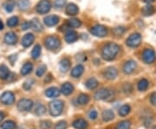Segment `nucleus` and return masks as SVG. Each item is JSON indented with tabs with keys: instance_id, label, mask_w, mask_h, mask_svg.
I'll list each match as a JSON object with an SVG mask.
<instances>
[{
	"instance_id": "nucleus-28",
	"label": "nucleus",
	"mask_w": 156,
	"mask_h": 129,
	"mask_svg": "<svg viewBox=\"0 0 156 129\" xmlns=\"http://www.w3.org/2000/svg\"><path fill=\"white\" fill-rule=\"evenodd\" d=\"M154 12V6L150 5H147L142 8V14L146 17L153 15Z\"/></svg>"
},
{
	"instance_id": "nucleus-31",
	"label": "nucleus",
	"mask_w": 156,
	"mask_h": 129,
	"mask_svg": "<svg viewBox=\"0 0 156 129\" xmlns=\"http://www.w3.org/2000/svg\"><path fill=\"white\" fill-rule=\"evenodd\" d=\"M131 122L129 120H122L117 124L115 129H130Z\"/></svg>"
},
{
	"instance_id": "nucleus-16",
	"label": "nucleus",
	"mask_w": 156,
	"mask_h": 129,
	"mask_svg": "<svg viewBox=\"0 0 156 129\" xmlns=\"http://www.w3.org/2000/svg\"><path fill=\"white\" fill-rule=\"evenodd\" d=\"M79 12V8L76 4L70 3L66 7V14L69 16H76Z\"/></svg>"
},
{
	"instance_id": "nucleus-33",
	"label": "nucleus",
	"mask_w": 156,
	"mask_h": 129,
	"mask_svg": "<svg viewBox=\"0 0 156 129\" xmlns=\"http://www.w3.org/2000/svg\"><path fill=\"white\" fill-rule=\"evenodd\" d=\"M41 46L40 45H36L35 47H34V49L31 51V57L33 58V59H37L40 55H41Z\"/></svg>"
},
{
	"instance_id": "nucleus-51",
	"label": "nucleus",
	"mask_w": 156,
	"mask_h": 129,
	"mask_svg": "<svg viewBox=\"0 0 156 129\" xmlns=\"http://www.w3.org/2000/svg\"><path fill=\"white\" fill-rule=\"evenodd\" d=\"M4 118H5V113L3 112H0V121Z\"/></svg>"
},
{
	"instance_id": "nucleus-39",
	"label": "nucleus",
	"mask_w": 156,
	"mask_h": 129,
	"mask_svg": "<svg viewBox=\"0 0 156 129\" xmlns=\"http://www.w3.org/2000/svg\"><path fill=\"white\" fill-rule=\"evenodd\" d=\"M35 111H36V112H35L36 113V114L40 116V115L44 114L45 111H46V108H45L44 106H43V105L40 104V105H38L37 107H36V110H35Z\"/></svg>"
},
{
	"instance_id": "nucleus-27",
	"label": "nucleus",
	"mask_w": 156,
	"mask_h": 129,
	"mask_svg": "<svg viewBox=\"0 0 156 129\" xmlns=\"http://www.w3.org/2000/svg\"><path fill=\"white\" fill-rule=\"evenodd\" d=\"M33 69V65L30 62H26L21 69V74L23 75H27L30 73Z\"/></svg>"
},
{
	"instance_id": "nucleus-48",
	"label": "nucleus",
	"mask_w": 156,
	"mask_h": 129,
	"mask_svg": "<svg viewBox=\"0 0 156 129\" xmlns=\"http://www.w3.org/2000/svg\"><path fill=\"white\" fill-rule=\"evenodd\" d=\"M150 102L152 105H154V107H156V93H153L151 95Z\"/></svg>"
},
{
	"instance_id": "nucleus-18",
	"label": "nucleus",
	"mask_w": 156,
	"mask_h": 129,
	"mask_svg": "<svg viewBox=\"0 0 156 129\" xmlns=\"http://www.w3.org/2000/svg\"><path fill=\"white\" fill-rule=\"evenodd\" d=\"M78 38V35L76 31L74 30H69L65 34V40L69 44H72L74 42H76Z\"/></svg>"
},
{
	"instance_id": "nucleus-40",
	"label": "nucleus",
	"mask_w": 156,
	"mask_h": 129,
	"mask_svg": "<svg viewBox=\"0 0 156 129\" xmlns=\"http://www.w3.org/2000/svg\"><path fill=\"white\" fill-rule=\"evenodd\" d=\"M45 70H46V66H45V65H41V66L37 69L36 75H37L38 77H41V76L44 74Z\"/></svg>"
},
{
	"instance_id": "nucleus-46",
	"label": "nucleus",
	"mask_w": 156,
	"mask_h": 129,
	"mask_svg": "<svg viewBox=\"0 0 156 129\" xmlns=\"http://www.w3.org/2000/svg\"><path fill=\"white\" fill-rule=\"evenodd\" d=\"M66 1L67 0H56L54 5H55L56 8H62V7H63V6L65 5Z\"/></svg>"
},
{
	"instance_id": "nucleus-49",
	"label": "nucleus",
	"mask_w": 156,
	"mask_h": 129,
	"mask_svg": "<svg viewBox=\"0 0 156 129\" xmlns=\"http://www.w3.org/2000/svg\"><path fill=\"white\" fill-rule=\"evenodd\" d=\"M21 28H22L23 30H26L29 28H30V22H24L22 24Z\"/></svg>"
},
{
	"instance_id": "nucleus-10",
	"label": "nucleus",
	"mask_w": 156,
	"mask_h": 129,
	"mask_svg": "<svg viewBox=\"0 0 156 129\" xmlns=\"http://www.w3.org/2000/svg\"><path fill=\"white\" fill-rule=\"evenodd\" d=\"M118 71L116 68L115 67H108L103 71V76L108 80H115L116 78Z\"/></svg>"
},
{
	"instance_id": "nucleus-44",
	"label": "nucleus",
	"mask_w": 156,
	"mask_h": 129,
	"mask_svg": "<svg viewBox=\"0 0 156 129\" xmlns=\"http://www.w3.org/2000/svg\"><path fill=\"white\" fill-rule=\"evenodd\" d=\"M122 90L124 91V93H127V94H129V93H131L132 92V86L131 84H129V83H125V84L123 85V88Z\"/></svg>"
},
{
	"instance_id": "nucleus-9",
	"label": "nucleus",
	"mask_w": 156,
	"mask_h": 129,
	"mask_svg": "<svg viewBox=\"0 0 156 129\" xmlns=\"http://www.w3.org/2000/svg\"><path fill=\"white\" fill-rule=\"evenodd\" d=\"M0 101L2 103H4L5 105H11L12 103H14V101H15L14 94L11 91H6L0 96Z\"/></svg>"
},
{
	"instance_id": "nucleus-15",
	"label": "nucleus",
	"mask_w": 156,
	"mask_h": 129,
	"mask_svg": "<svg viewBox=\"0 0 156 129\" xmlns=\"http://www.w3.org/2000/svg\"><path fill=\"white\" fill-rule=\"evenodd\" d=\"M17 41V37L14 32H8L5 36V42L6 44L14 45Z\"/></svg>"
},
{
	"instance_id": "nucleus-11",
	"label": "nucleus",
	"mask_w": 156,
	"mask_h": 129,
	"mask_svg": "<svg viewBox=\"0 0 156 129\" xmlns=\"http://www.w3.org/2000/svg\"><path fill=\"white\" fill-rule=\"evenodd\" d=\"M111 96L110 90L107 89H101L96 91L95 94V100H108Z\"/></svg>"
},
{
	"instance_id": "nucleus-43",
	"label": "nucleus",
	"mask_w": 156,
	"mask_h": 129,
	"mask_svg": "<svg viewBox=\"0 0 156 129\" xmlns=\"http://www.w3.org/2000/svg\"><path fill=\"white\" fill-rule=\"evenodd\" d=\"M67 128V123L64 120H61L56 124L55 129H66Z\"/></svg>"
},
{
	"instance_id": "nucleus-7",
	"label": "nucleus",
	"mask_w": 156,
	"mask_h": 129,
	"mask_svg": "<svg viewBox=\"0 0 156 129\" xmlns=\"http://www.w3.org/2000/svg\"><path fill=\"white\" fill-rule=\"evenodd\" d=\"M142 59L145 63L151 64L156 60V54L152 49H146L142 53Z\"/></svg>"
},
{
	"instance_id": "nucleus-12",
	"label": "nucleus",
	"mask_w": 156,
	"mask_h": 129,
	"mask_svg": "<svg viewBox=\"0 0 156 129\" xmlns=\"http://www.w3.org/2000/svg\"><path fill=\"white\" fill-rule=\"evenodd\" d=\"M137 68V63L133 60H129L128 62H125L124 66H123V72L127 75L132 74Z\"/></svg>"
},
{
	"instance_id": "nucleus-47",
	"label": "nucleus",
	"mask_w": 156,
	"mask_h": 129,
	"mask_svg": "<svg viewBox=\"0 0 156 129\" xmlns=\"http://www.w3.org/2000/svg\"><path fill=\"white\" fill-rule=\"evenodd\" d=\"M89 116L91 120H95V119L97 118V112L93 109V110H91V111L89 112Z\"/></svg>"
},
{
	"instance_id": "nucleus-21",
	"label": "nucleus",
	"mask_w": 156,
	"mask_h": 129,
	"mask_svg": "<svg viewBox=\"0 0 156 129\" xmlns=\"http://www.w3.org/2000/svg\"><path fill=\"white\" fill-rule=\"evenodd\" d=\"M74 90V87L71 83L69 82H65L64 84L62 85L61 92L64 95V96H69L70 95Z\"/></svg>"
},
{
	"instance_id": "nucleus-3",
	"label": "nucleus",
	"mask_w": 156,
	"mask_h": 129,
	"mask_svg": "<svg viewBox=\"0 0 156 129\" xmlns=\"http://www.w3.org/2000/svg\"><path fill=\"white\" fill-rule=\"evenodd\" d=\"M45 46L48 50L50 51H54V50H56L60 47V40L58 39L56 37H53V36H50V37H46V39L44 41Z\"/></svg>"
},
{
	"instance_id": "nucleus-19",
	"label": "nucleus",
	"mask_w": 156,
	"mask_h": 129,
	"mask_svg": "<svg viewBox=\"0 0 156 129\" xmlns=\"http://www.w3.org/2000/svg\"><path fill=\"white\" fill-rule=\"evenodd\" d=\"M83 66L81 65V64H78L71 70V76H73L74 78H78V77H80L83 74Z\"/></svg>"
},
{
	"instance_id": "nucleus-50",
	"label": "nucleus",
	"mask_w": 156,
	"mask_h": 129,
	"mask_svg": "<svg viewBox=\"0 0 156 129\" xmlns=\"http://www.w3.org/2000/svg\"><path fill=\"white\" fill-rule=\"evenodd\" d=\"M144 2H145L146 4H147V5H149V4H152V3H154L155 0H143Z\"/></svg>"
},
{
	"instance_id": "nucleus-20",
	"label": "nucleus",
	"mask_w": 156,
	"mask_h": 129,
	"mask_svg": "<svg viewBox=\"0 0 156 129\" xmlns=\"http://www.w3.org/2000/svg\"><path fill=\"white\" fill-rule=\"evenodd\" d=\"M59 68H60V71L62 73H66L68 70L70 68V62L69 60L67 58H64L61 60V62L59 63Z\"/></svg>"
},
{
	"instance_id": "nucleus-38",
	"label": "nucleus",
	"mask_w": 156,
	"mask_h": 129,
	"mask_svg": "<svg viewBox=\"0 0 156 129\" xmlns=\"http://www.w3.org/2000/svg\"><path fill=\"white\" fill-rule=\"evenodd\" d=\"M18 24V17H11L7 20V25L9 27H15Z\"/></svg>"
},
{
	"instance_id": "nucleus-5",
	"label": "nucleus",
	"mask_w": 156,
	"mask_h": 129,
	"mask_svg": "<svg viewBox=\"0 0 156 129\" xmlns=\"http://www.w3.org/2000/svg\"><path fill=\"white\" fill-rule=\"evenodd\" d=\"M51 4L49 0H40L36 6V11L39 14H46L50 11Z\"/></svg>"
},
{
	"instance_id": "nucleus-2",
	"label": "nucleus",
	"mask_w": 156,
	"mask_h": 129,
	"mask_svg": "<svg viewBox=\"0 0 156 129\" xmlns=\"http://www.w3.org/2000/svg\"><path fill=\"white\" fill-rule=\"evenodd\" d=\"M63 101L55 100L50 103V113L52 116H59L63 109Z\"/></svg>"
},
{
	"instance_id": "nucleus-30",
	"label": "nucleus",
	"mask_w": 156,
	"mask_h": 129,
	"mask_svg": "<svg viewBox=\"0 0 156 129\" xmlns=\"http://www.w3.org/2000/svg\"><path fill=\"white\" fill-rule=\"evenodd\" d=\"M15 5H16V3H15L14 0H8V1H6L5 3L4 7H5V11L7 12H11L14 10Z\"/></svg>"
},
{
	"instance_id": "nucleus-6",
	"label": "nucleus",
	"mask_w": 156,
	"mask_h": 129,
	"mask_svg": "<svg viewBox=\"0 0 156 129\" xmlns=\"http://www.w3.org/2000/svg\"><path fill=\"white\" fill-rule=\"evenodd\" d=\"M90 33L95 37H104L108 35V30H107L105 26L97 24V25H95L94 27L91 28Z\"/></svg>"
},
{
	"instance_id": "nucleus-4",
	"label": "nucleus",
	"mask_w": 156,
	"mask_h": 129,
	"mask_svg": "<svg viewBox=\"0 0 156 129\" xmlns=\"http://www.w3.org/2000/svg\"><path fill=\"white\" fill-rule=\"evenodd\" d=\"M141 43V36L139 33L131 34L126 40V44L130 48L138 47Z\"/></svg>"
},
{
	"instance_id": "nucleus-8",
	"label": "nucleus",
	"mask_w": 156,
	"mask_h": 129,
	"mask_svg": "<svg viewBox=\"0 0 156 129\" xmlns=\"http://www.w3.org/2000/svg\"><path fill=\"white\" fill-rule=\"evenodd\" d=\"M33 107V102L30 99H22L17 102V108L19 111H30Z\"/></svg>"
},
{
	"instance_id": "nucleus-41",
	"label": "nucleus",
	"mask_w": 156,
	"mask_h": 129,
	"mask_svg": "<svg viewBox=\"0 0 156 129\" xmlns=\"http://www.w3.org/2000/svg\"><path fill=\"white\" fill-rule=\"evenodd\" d=\"M113 32L115 36H122L125 32V28L124 27H116L113 30Z\"/></svg>"
},
{
	"instance_id": "nucleus-17",
	"label": "nucleus",
	"mask_w": 156,
	"mask_h": 129,
	"mask_svg": "<svg viewBox=\"0 0 156 129\" xmlns=\"http://www.w3.org/2000/svg\"><path fill=\"white\" fill-rule=\"evenodd\" d=\"M60 93H61V90H59L57 88L52 87L45 91V96L49 98H56L57 96H59Z\"/></svg>"
},
{
	"instance_id": "nucleus-34",
	"label": "nucleus",
	"mask_w": 156,
	"mask_h": 129,
	"mask_svg": "<svg viewBox=\"0 0 156 129\" xmlns=\"http://www.w3.org/2000/svg\"><path fill=\"white\" fill-rule=\"evenodd\" d=\"M148 88V81L146 79H141L138 82V89L140 91H145Z\"/></svg>"
},
{
	"instance_id": "nucleus-13",
	"label": "nucleus",
	"mask_w": 156,
	"mask_h": 129,
	"mask_svg": "<svg viewBox=\"0 0 156 129\" xmlns=\"http://www.w3.org/2000/svg\"><path fill=\"white\" fill-rule=\"evenodd\" d=\"M44 23L49 26V27H52V26H55L56 25L58 22H59V17L55 15H50V16H47L44 17Z\"/></svg>"
},
{
	"instance_id": "nucleus-45",
	"label": "nucleus",
	"mask_w": 156,
	"mask_h": 129,
	"mask_svg": "<svg viewBox=\"0 0 156 129\" xmlns=\"http://www.w3.org/2000/svg\"><path fill=\"white\" fill-rule=\"evenodd\" d=\"M51 127V122L49 120H44L41 122V128L42 129H50Z\"/></svg>"
},
{
	"instance_id": "nucleus-35",
	"label": "nucleus",
	"mask_w": 156,
	"mask_h": 129,
	"mask_svg": "<svg viewBox=\"0 0 156 129\" xmlns=\"http://www.w3.org/2000/svg\"><path fill=\"white\" fill-rule=\"evenodd\" d=\"M77 101L79 104L81 105H86L88 102L89 101V97L88 95H85V94H82L80 95L79 97H78Z\"/></svg>"
},
{
	"instance_id": "nucleus-36",
	"label": "nucleus",
	"mask_w": 156,
	"mask_h": 129,
	"mask_svg": "<svg viewBox=\"0 0 156 129\" xmlns=\"http://www.w3.org/2000/svg\"><path fill=\"white\" fill-rule=\"evenodd\" d=\"M15 127H16V124L12 120H7L1 125L2 129H14Z\"/></svg>"
},
{
	"instance_id": "nucleus-52",
	"label": "nucleus",
	"mask_w": 156,
	"mask_h": 129,
	"mask_svg": "<svg viewBox=\"0 0 156 129\" xmlns=\"http://www.w3.org/2000/svg\"><path fill=\"white\" fill-rule=\"evenodd\" d=\"M3 29H4V23H3V22L0 19V30H3Z\"/></svg>"
},
{
	"instance_id": "nucleus-29",
	"label": "nucleus",
	"mask_w": 156,
	"mask_h": 129,
	"mask_svg": "<svg viewBox=\"0 0 156 129\" xmlns=\"http://www.w3.org/2000/svg\"><path fill=\"white\" fill-rule=\"evenodd\" d=\"M68 25L71 28H79L82 25V22L78 18H70L68 20Z\"/></svg>"
},
{
	"instance_id": "nucleus-14",
	"label": "nucleus",
	"mask_w": 156,
	"mask_h": 129,
	"mask_svg": "<svg viewBox=\"0 0 156 129\" xmlns=\"http://www.w3.org/2000/svg\"><path fill=\"white\" fill-rule=\"evenodd\" d=\"M34 40H35V37H34L33 34H26V35L23 36V37L22 38V45L25 48H28L33 44Z\"/></svg>"
},
{
	"instance_id": "nucleus-37",
	"label": "nucleus",
	"mask_w": 156,
	"mask_h": 129,
	"mask_svg": "<svg viewBox=\"0 0 156 129\" xmlns=\"http://www.w3.org/2000/svg\"><path fill=\"white\" fill-rule=\"evenodd\" d=\"M130 109H131V108H130V107H129L128 105H123L122 107L119 109V114H120L121 116H126L127 114L129 113Z\"/></svg>"
},
{
	"instance_id": "nucleus-22",
	"label": "nucleus",
	"mask_w": 156,
	"mask_h": 129,
	"mask_svg": "<svg viewBox=\"0 0 156 129\" xmlns=\"http://www.w3.org/2000/svg\"><path fill=\"white\" fill-rule=\"evenodd\" d=\"M73 127L76 129H86L88 127V123L83 119H79L73 122Z\"/></svg>"
},
{
	"instance_id": "nucleus-26",
	"label": "nucleus",
	"mask_w": 156,
	"mask_h": 129,
	"mask_svg": "<svg viewBox=\"0 0 156 129\" xmlns=\"http://www.w3.org/2000/svg\"><path fill=\"white\" fill-rule=\"evenodd\" d=\"M10 70L5 65H1L0 66V78L5 80L10 76Z\"/></svg>"
},
{
	"instance_id": "nucleus-23",
	"label": "nucleus",
	"mask_w": 156,
	"mask_h": 129,
	"mask_svg": "<svg viewBox=\"0 0 156 129\" xmlns=\"http://www.w3.org/2000/svg\"><path fill=\"white\" fill-rule=\"evenodd\" d=\"M30 28L33 29L35 31L39 32V31H41L43 30V25H42V23H40L38 19L34 18L30 21Z\"/></svg>"
},
{
	"instance_id": "nucleus-42",
	"label": "nucleus",
	"mask_w": 156,
	"mask_h": 129,
	"mask_svg": "<svg viewBox=\"0 0 156 129\" xmlns=\"http://www.w3.org/2000/svg\"><path fill=\"white\" fill-rule=\"evenodd\" d=\"M34 84V81L33 80H28V81H26L24 83H23V89L25 90H30L31 89V87H32V85Z\"/></svg>"
},
{
	"instance_id": "nucleus-32",
	"label": "nucleus",
	"mask_w": 156,
	"mask_h": 129,
	"mask_svg": "<svg viewBox=\"0 0 156 129\" xmlns=\"http://www.w3.org/2000/svg\"><path fill=\"white\" fill-rule=\"evenodd\" d=\"M17 6L21 11H26L30 6V1L29 0H19L17 3Z\"/></svg>"
},
{
	"instance_id": "nucleus-1",
	"label": "nucleus",
	"mask_w": 156,
	"mask_h": 129,
	"mask_svg": "<svg viewBox=\"0 0 156 129\" xmlns=\"http://www.w3.org/2000/svg\"><path fill=\"white\" fill-rule=\"evenodd\" d=\"M120 51V46L115 43H108L103 46L101 51V57L106 61H112L116 57Z\"/></svg>"
},
{
	"instance_id": "nucleus-24",
	"label": "nucleus",
	"mask_w": 156,
	"mask_h": 129,
	"mask_svg": "<svg viewBox=\"0 0 156 129\" xmlns=\"http://www.w3.org/2000/svg\"><path fill=\"white\" fill-rule=\"evenodd\" d=\"M101 118H102V120L103 121H110L113 119L115 118V114H114V112L111 111V110H105L104 112L102 113L101 114Z\"/></svg>"
},
{
	"instance_id": "nucleus-25",
	"label": "nucleus",
	"mask_w": 156,
	"mask_h": 129,
	"mask_svg": "<svg viewBox=\"0 0 156 129\" xmlns=\"http://www.w3.org/2000/svg\"><path fill=\"white\" fill-rule=\"evenodd\" d=\"M98 86V81L95 78V77H91V78L88 79V81L86 82V87L89 89H95Z\"/></svg>"
},
{
	"instance_id": "nucleus-53",
	"label": "nucleus",
	"mask_w": 156,
	"mask_h": 129,
	"mask_svg": "<svg viewBox=\"0 0 156 129\" xmlns=\"http://www.w3.org/2000/svg\"><path fill=\"white\" fill-rule=\"evenodd\" d=\"M153 129H156V126H155V127H154V128H153Z\"/></svg>"
}]
</instances>
